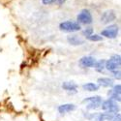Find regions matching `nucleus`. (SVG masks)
Returning <instances> with one entry per match:
<instances>
[{"label":"nucleus","instance_id":"1","mask_svg":"<svg viewBox=\"0 0 121 121\" xmlns=\"http://www.w3.org/2000/svg\"><path fill=\"white\" fill-rule=\"evenodd\" d=\"M120 65H121V56L119 54H114L108 61H106L105 69L112 72V71H115V70H118Z\"/></svg>","mask_w":121,"mask_h":121},{"label":"nucleus","instance_id":"2","mask_svg":"<svg viewBox=\"0 0 121 121\" xmlns=\"http://www.w3.org/2000/svg\"><path fill=\"white\" fill-rule=\"evenodd\" d=\"M59 28L60 30L65 31V32H76V31H79L82 27H80V24L78 22L67 21V22H63L60 23Z\"/></svg>","mask_w":121,"mask_h":121},{"label":"nucleus","instance_id":"3","mask_svg":"<svg viewBox=\"0 0 121 121\" xmlns=\"http://www.w3.org/2000/svg\"><path fill=\"white\" fill-rule=\"evenodd\" d=\"M102 109L104 110L105 112H109V113H113V114H117V112H119V108L116 104V102L112 100H107V101H104L102 102Z\"/></svg>","mask_w":121,"mask_h":121},{"label":"nucleus","instance_id":"4","mask_svg":"<svg viewBox=\"0 0 121 121\" xmlns=\"http://www.w3.org/2000/svg\"><path fill=\"white\" fill-rule=\"evenodd\" d=\"M77 19H78V22L82 23V24H90V23H92V21H93L92 15L89 10H87V9L82 10L80 13L78 15Z\"/></svg>","mask_w":121,"mask_h":121},{"label":"nucleus","instance_id":"5","mask_svg":"<svg viewBox=\"0 0 121 121\" xmlns=\"http://www.w3.org/2000/svg\"><path fill=\"white\" fill-rule=\"evenodd\" d=\"M103 100L100 96H93V97H89L83 100V103H87L86 108L87 109H96L101 107L102 105Z\"/></svg>","mask_w":121,"mask_h":121},{"label":"nucleus","instance_id":"6","mask_svg":"<svg viewBox=\"0 0 121 121\" xmlns=\"http://www.w3.org/2000/svg\"><path fill=\"white\" fill-rule=\"evenodd\" d=\"M119 32V27L116 24H112L108 26L107 28H105L104 30H102L101 32V36H104L106 38H109V39H114L117 37Z\"/></svg>","mask_w":121,"mask_h":121},{"label":"nucleus","instance_id":"7","mask_svg":"<svg viewBox=\"0 0 121 121\" xmlns=\"http://www.w3.org/2000/svg\"><path fill=\"white\" fill-rule=\"evenodd\" d=\"M115 18H116V15L113 10H108V11L104 12L103 15L101 16V22L108 24L109 22H112L113 21H115Z\"/></svg>","mask_w":121,"mask_h":121},{"label":"nucleus","instance_id":"8","mask_svg":"<svg viewBox=\"0 0 121 121\" xmlns=\"http://www.w3.org/2000/svg\"><path fill=\"white\" fill-rule=\"evenodd\" d=\"M96 62V59L93 56H84L79 60V65L82 68H92Z\"/></svg>","mask_w":121,"mask_h":121},{"label":"nucleus","instance_id":"9","mask_svg":"<svg viewBox=\"0 0 121 121\" xmlns=\"http://www.w3.org/2000/svg\"><path fill=\"white\" fill-rule=\"evenodd\" d=\"M75 109H76V106L74 104H64L58 107V112L61 114H64V113L74 112Z\"/></svg>","mask_w":121,"mask_h":121},{"label":"nucleus","instance_id":"10","mask_svg":"<svg viewBox=\"0 0 121 121\" xmlns=\"http://www.w3.org/2000/svg\"><path fill=\"white\" fill-rule=\"evenodd\" d=\"M67 41L70 45H72V46H80V45H82L84 43L83 40L78 37V35H71V36H68L67 38Z\"/></svg>","mask_w":121,"mask_h":121},{"label":"nucleus","instance_id":"11","mask_svg":"<svg viewBox=\"0 0 121 121\" xmlns=\"http://www.w3.org/2000/svg\"><path fill=\"white\" fill-rule=\"evenodd\" d=\"M98 85L103 86V87H112L113 86V79L109 78H99L98 80Z\"/></svg>","mask_w":121,"mask_h":121},{"label":"nucleus","instance_id":"12","mask_svg":"<svg viewBox=\"0 0 121 121\" xmlns=\"http://www.w3.org/2000/svg\"><path fill=\"white\" fill-rule=\"evenodd\" d=\"M62 88L68 92H76L78 89V84L73 82H65L62 84Z\"/></svg>","mask_w":121,"mask_h":121},{"label":"nucleus","instance_id":"13","mask_svg":"<svg viewBox=\"0 0 121 121\" xmlns=\"http://www.w3.org/2000/svg\"><path fill=\"white\" fill-rule=\"evenodd\" d=\"M82 88H83V90H86V91L93 92V91H97L99 89V85L96 83H93V82H88V83L83 84Z\"/></svg>","mask_w":121,"mask_h":121},{"label":"nucleus","instance_id":"14","mask_svg":"<svg viewBox=\"0 0 121 121\" xmlns=\"http://www.w3.org/2000/svg\"><path fill=\"white\" fill-rule=\"evenodd\" d=\"M105 64H106V60H99V61H96L94 64V68L96 69V71L98 72H102L105 69Z\"/></svg>","mask_w":121,"mask_h":121},{"label":"nucleus","instance_id":"15","mask_svg":"<svg viewBox=\"0 0 121 121\" xmlns=\"http://www.w3.org/2000/svg\"><path fill=\"white\" fill-rule=\"evenodd\" d=\"M120 93H121V85H120V84L114 85V86L112 87V89H110L109 91H108V95H109V96H110V95H114V94L120 95Z\"/></svg>","mask_w":121,"mask_h":121},{"label":"nucleus","instance_id":"16","mask_svg":"<svg viewBox=\"0 0 121 121\" xmlns=\"http://www.w3.org/2000/svg\"><path fill=\"white\" fill-rule=\"evenodd\" d=\"M86 38L91 42H100V41H102L103 40V37L98 35V34H92V35H90V36H88Z\"/></svg>","mask_w":121,"mask_h":121},{"label":"nucleus","instance_id":"17","mask_svg":"<svg viewBox=\"0 0 121 121\" xmlns=\"http://www.w3.org/2000/svg\"><path fill=\"white\" fill-rule=\"evenodd\" d=\"M82 34H83L85 37H88V36H90V35L93 34V29H92L91 27H88V28H86L85 30H83Z\"/></svg>","mask_w":121,"mask_h":121},{"label":"nucleus","instance_id":"18","mask_svg":"<svg viewBox=\"0 0 121 121\" xmlns=\"http://www.w3.org/2000/svg\"><path fill=\"white\" fill-rule=\"evenodd\" d=\"M57 2V0H42V3L44 5H50V4H53Z\"/></svg>","mask_w":121,"mask_h":121},{"label":"nucleus","instance_id":"19","mask_svg":"<svg viewBox=\"0 0 121 121\" xmlns=\"http://www.w3.org/2000/svg\"><path fill=\"white\" fill-rule=\"evenodd\" d=\"M112 75H113V77L115 78L120 79V71H119V70H115V71H112Z\"/></svg>","mask_w":121,"mask_h":121},{"label":"nucleus","instance_id":"20","mask_svg":"<svg viewBox=\"0 0 121 121\" xmlns=\"http://www.w3.org/2000/svg\"><path fill=\"white\" fill-rule=\"evenodd\" d=\"M112 121H121V116H120V114H115Z\"/></svg>","mask_w":121,"mask_h":121},{"label":"nucleus","instance_id":"21","mask_svg":"<svg viewBox=\"0 0 121 121\" xmlns=\"http://www.w3.org/2000/svg\"><path fill=\"white\" fill-rule=\"evenodd\" d=\"M65 2H66V0H57L58 5H63Z\"/></svg>","mask_w":121,"mask_h":121}]
</instances>
